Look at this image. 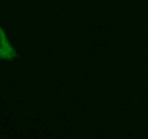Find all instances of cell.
Wrapping results in <instances>:
<instances>
[{
  "mask_svg": "<svg viewBox=\"0 0 148 139\" xmlns=\"http://www.w3.org/2000/svg\"><path fill=\"white\" fill-rule=\"evenodd\" d=\"M17 56L16 50L10 42L5 31L0 26V60H12Z\"/></svg>",
  "mask_w": 148,
  "mask_h": 139,
  "instance_id": "cell-1",
  "label": "cell"
}]
</instances>
